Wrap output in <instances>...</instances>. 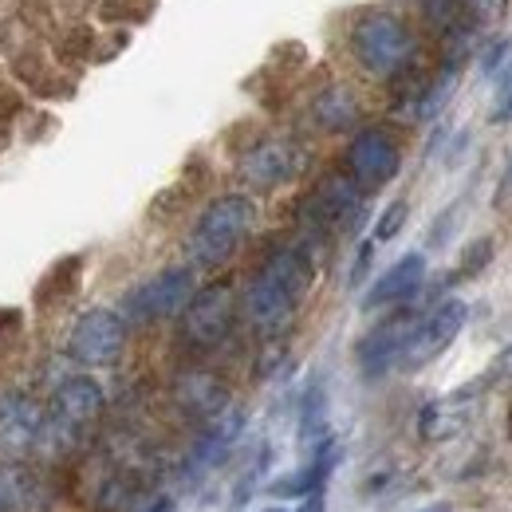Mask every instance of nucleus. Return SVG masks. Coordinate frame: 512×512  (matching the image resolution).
<instances>
[{
    "label": "nucleus",
    "mask_w": 512,
    "mask_h": 512,
    "mask_svg": "<svg viewBox=\"0 0 512 512\" xmlns=\"http://www.w3.org/2000/svg\"><path fill=\"white\" fill-rule=\"evenodd\" d=\"M312 280H316V264L304 249H296V245L276 249L245 288V300H241L245 320L253 323L260 335H280L296 320V308L304 304Z\"/></svg>",
    "instance_id": "nucleus-1"
},
{
    "label": "nucleus",
    "mask_w": 512,
    "mask_h": 512,
    "mask_svg": "<svg viewBox=\"0 0 512 512\" xmlns=\"http://www.w3.org/2000/svg\"><path fill=\"white\" fill-rule=\"evenodd\" d=\"M253 221L256 205L245 193H225V197L209 201L186 241L190 268H221L225 260H233V253L253 233Z\"/></svg>",
    "instance_id": "nucleus-2"
},
{
    "label": "nucleus",
    "mask_w": 512,
    "mask_h": 512,
    "mask_svg": "<svg viewBox=\"0 0 512 512\" xmlns=\"http://www.w3.org/2000/svg\"><path fill=\"white\" fill-rule=\"evenodd\" d=\"M103 386L87 375H71L52 390L48 406H44V430H40V446L36 449H67L79 446V438L99 422L103 414Z\"/></svg>",
    "instance_id": "nucleus-3"
},
{
    "label": "nucleus",
    "mask_w": 512,
    "mask_h": 512,
    "mask_svg": "<svg viewBox=\"0 0 512 512\" xmlns=\"http://www.w3.org/2000/svg\"><path fill=\"white\" fill-rule=\"evenodd\" d=\"M351 56L375 79H394L414 64V36L390 12H367L351 24Z\"/></svg>",
    "instance_id": "nucleus-4"
},
{
    "label": "nucleus",
    "mask_w": 512,
    "mask_h": 512,
    "mask_svg": "<svg viewBox=\"0 0 512 512\" xmlns=\"http://www.w3.org/2000/svg\"><path fill=\"white\" fill-rule=\"evenodd\" d=\"M197 292L193 284V268L178 264V268H166L150 280H142L138 288H130L127 300H123V320L127 327H146V323L170 320V316H182V308L190 304V296Z\"/></svg>",
    "instance_id": "nucleus-5"
},
{
    "label": "nucleus",
    "mask_w": 512,
    "mask_h": 512,
    "mask_svg": "<svg viewBox=\"0 0 512 512\" xmlns=\"http://www.w3.org/2000/svg\"><path fill=\"white\" fill-rule=\"evenodd\" d=\"M127 351V320L111 308H91L71 323L67 359L79 367H115Z\"/></svg>",
    "instance_id": "nucleus-6"
},
{
    "label": "nucleus",
    "mask_w": 512,
    "mask_h": 512,
    "mask_svg": "<svg viewBox=\"0 0 512 512\" xmlns=\"http://www.w3.org/2000/svg\"><path fill=\"white\" fill-rule=\"evenodd\" d=\"M469 320V308L465 300H442L438 308H430L426 316H418L414 327H410V339L402 347V359L398 367L402 371H422L426 363H434L449 343L461 335V327Z\"/></svg>",
    "instance_id": "nucleus-7"
},
{
    "label": "nucleus",
    "mask_w": 512,
    "mask_h": 512,
    "mask_svg": "<svg viewBox=\"0 0 512 512\" xmlns=\"http://www.w3.org/2000/svg\"><path fill=\"white\" fill-rule=\"evenodd\" d=\"M402 170V150L394 142V134L383 127L359 130L347 146V178L363 193H375L390 186Z\"/></svg>",
    "instance_id": "nucleus-8"
},
{
    "label": "nucleus",
    "mask_w": 512,
    "mask_h": 512,
    "mask_svg": "<svg viewBox=\"0 0 512 512\" xmlns=\"http://www.w3.org/2000/svg\"><path fill=\"white\" fill-rule=\"evenodd\" d=\"M237 320V300H233V288L229 284H209L201 292H193L190 304L182 308V339L190 347H217L229 339Z\"/></svg>",
    "instance_id": "nucleus-9"
},
{
    "label": "nucleus",
    "mask_w": 512,
    "mask_h": 512,
    "mask_svg": "<svg viewBox=\"0 0 512 512\" xmlns=\"http://www.w3.org/2000/svg\"><path fill=\"white\" fill-rule=\"evenodd\" d=\"M44 406L28 390H0V457L16 461L40 446Z\"/></svg>",
    "instance_id": "nucleus-10"
},
{
    "label": "nucleus",
    "mask_w": 512,
    "mask_h": 512,
    "mask_svg": "<svg viewBox=\"0 0 512 512\" xmlns=\"http://www.w3.org/2000/svg\"><path fill=\"white\" fill-rule=\"evenodd\" d=\"M363 190L347 178V174H331L323 178L316 193L308 197V209L304 217L316 225V229H343V233H355L359 221H363Z\"/></svg>",
    "instance_id": "nucleus-11"
},
{
    "label": "nucleus",
    "mask_w": 512,
    "mask_h": 512,
    "mask_svg": "<svg viewBox=\"0 0 512 512\" xmlns=\"http://www.w3.org/2000/svg\"><path fill=\"white\" fill-rule=\"evenodd\" d=\"M414 320H418L414 312H394L390 320H383L375 331H367V335L359 339L355 359H359V371H363L367 379H383L390 367H398L402 347H406V339H410Z\"/></svg>",
    "instance_id": "nucleus-12"
},
{
    "label": "nucleus",
    "mask_w": 512,
    "mask_h": 512,
    "mask_svg": "<svg viewBox=\"0 0 512 512\" xmlns=\"http://www.w3.org/2000/svg\"><path fill=\"white\" fill-rule=\"evenodd\" d=\"M300 174V150L284 138H264L241 158V182L253 190H276Z\"/></svg>",
    "instance_id": "nucleus-13"
},
{
    "label": "nucleus",
    "mask_w": 512,
    "mask_h": 512,
    "mask_svg": "<svg viewBox=\"0 0 512 512\" xmlns=\"http://www.w3.org/2000/svg\"><path fill=\"white\" fill-rule=\"evenodd\" d=\"M426 284V256L422 253H406L402 260H394L383 276L371 284L363 308L375 312V308H394V304H406L418 296V288Z\"/></svg>",
    "instance_id": "nucleus-14"
},
{
    "label": "nucleus",
    "mask_w": 512,
    "mask_h": 512,
    "mask_svg": "<svg viewBox=\"0 0 512 512\" xmlns=\"http://www.w3.org/2000/svg\"><path fill=\"white\" fill-rule=\"evenodd\" d=\"M481 386L485 383L453 390L446 398L430 402V406L418 414V434H422L426 442H446L453 434H461V430L469 426V418H473V402H477V390H481Z\"/></svg>",
    "instance_id": "nucleus-15"
},
{
    "label": "nucleus",
    "mask_w": 512,
    "mask_h": 512,
    "mask_svg": "<svg viewBox=\"0 0 512 512\" xmlns=\"http://www.w3.org/2000/svg\"><path fill=\"white\" fill-rule=\"evenodd\" d=\"M237 434H241V414H229V418L213 422V430L193 446L190 461H186V477H201V473L217 469V465L225 461V453L233 449Z\"/></svg>",
    "instance_id": "nucleus-16"
},
{
    "label": "nucleus",
    "mask_w": 512,
    "mask_h": 512,
    "mask_svg": "<svg viewBox=\"0 0 512 512\" xmlns=\"http://www.w3.org/2000/svg\"><path fill=\"white\" fill-rule=\"evenodd\" d=\"M178 402L190 414H197V418H217L225 410V402H229V390L217 383L213 375H205V371H190L178 383Z\"/></svg>",
    "instance_id": "nucleus-17"
},
{
    "label": "nucleus",
    "mask_w": 512,
    "mask_h": 512,
    "mask_svg": "<svg viewBox=\"0 0 512 512\" xmlns=\"http://www.w3.org/2000/svg\"><path fill=\"white\" fill-rule=\"evenodd\" d=\"M40 505V485L36 477L16 465V461H4L0 465V512H28Z\"/></svg>",
    "instance_id": "nucleus-18"
},
{
    "label": "nucleus",
    "mask_w": 512,
    "mask_h": 512,
    "mask_svg": "<svg viewBox=\"0 0 512 512\" xmlns=\"http://www.w3.org/2000/svg\"><path fill=\"white\" fill-rule=\"evenodd\" d=\"M312 115L323 130H347L359 119V103L347 87H327L320 99L312 103Z\"/></svg>",
    "instance_id": "nucleus-19"
},
{
    "label": "nucleus",
    "mask_w": 512,
    "mask_h": 512,
    "mask_svg": "<svg viewBox=\"0 0 512 512\" xmlns=\"http://www.w3.org/2000/svg\"><path fill=\"white\" fill-rule=\"evenodd\" d=\"M406 217H410V205L406 201H390L383 209V217H379V225H375V241H394L398 229L406 225Z\"/></svg>",
    "instance_id": "nucleus-20"
},
{
    "label": "nucleus",
    "mask_w": 512,
    "mask_h": 512,
    "mask_svg": "<svg viewBox=\"0 0 512 512\" xmlns=\"http://www.w3.org/2000/svg\"><path fill=\"white\" fill-rule=\"evenodd\" d=\"M493 260V241L485 237V241H477V245H469L465 249V260H461V276H477L485 264Z\"/></svg>",
    "instance_id": "nucleus-21"
},
{
    "label": "nucleus",
    "mask_w": 512,
    "mask_h": 512,
    "mask_svg": "<svg viewBox=\"0 0 512 512\" xmlns=\"http://www.w3.org/2000/svg\"><path fill=\"white\" fill-rule=\"evenodd\" d=\"M493 123H512V71L497 83V95H493Z\"/></svg>",
    "instance_id": "nucleus-22"
},
{
    "label": "nucleus",
    "mask_w": 512,
    "mask_h": 512,
    "mask_svg": "<svg viewBox=\"0 0 512 512\" xmlns=\"http://www.w3.org/2000/svg\"><path fill=\"white\" fill-rule=\"evenodd\" d=\"M485 386H493V383H512V343L493 359V367H489V375L481 379Z\"/></svg>",
    "instance_id": "nucleus-23"
},
{
    "label": "nucleus",
    "mask_w": 512,
    "mask_h": 512,
    "mask_svg": "<svg viewBox=\"0 0 512 512\" xmlns=\"http://www.w3.org/2000/svg\"><path fill=\"white\" fill-rule=\"evenodd\" d=\"M481 20H493V16H501V8H505V0H465Z\"/></svg>",
    "instance_id": "nucleus-24"
},
{
    "label": "nucleus",
    "mask_w": 512,
    "mask_h": 512,
    "mask_svg": "<svg viewBox=\"0 0 512 512\" xmlns=\"http://www.w3.org/2000/svg\"><path fill=\"white\" fill-rule=\"evenodd\" d=\"M497 205H512V158L501 174V186H497Z\"/></svg>",
    "instance_id": "nucleus-25"
},
{
    "label": "nucleus",
    "mask_w": 512,
    "mask_h": 512,
    "mask_svg": "<svg viewBox=\"0 0 512 512\" xmlns=\"http://www.w3.org/2000/svg\"><path fill=\"white\" fill-rule=\"evenodd\" d=\"M371 253H375V245H363V253L355 260V272H351V284H359L363 276H367V264H371Z\"/></svg>",
    "instance_id": "nucleus-26"
},
{
    "label": "nucleus",
    "mask_w": 512,
    "mask_h": 512,
    "mask_svg": "<svg viewBox=\"0 0 512 512\" xmlns=\"http://www.w3.org/2000/svg\"><path fill=\"white\" fill-rule=\"evenodd\" d=\"M296 512H327L323 509V489L320 493H308V497H304V505H300Z\"/></svg>",
    "instance_id": "nucleus-27"
},
{
    "label": "nucleus",
    "mask_w": 512,
    "mask_h": 512,
    "mask_svg": "<svg viewBox=\"0 0 512 512\" xmlns=\"http://www.w3.org/2000/svg\"><path fill=\"white\" fill-rule=\"evenodd\" d=\"M146 512H174V501H170V497H158Z\"/></svg>",
    "instance_id": "nucleus-28"
},
{
    "label": "nucleus",
    "mask_w": 512,
    "mask_h": 512,
    "mask_svg": "<svg viewBox=\"0 0 512 512\" xmlns=\"http://www.w3.org/2000/svg\"><path fill=\"white\" fill-rule=\"evenodd\" d=\"M422 512H453L449 505H430V509H422Z\"/></svg>",
    "instance_id": "nucleus-29"
},
{
    "label": "nucleus",
    "mask_w": 512,
    "mask_h": 512,
    "mask_svg": "<svg viewBox=\"0 0 512 512\" xmlns=\"http://www.w3.org/2000/svg\"><path fill=\"white\" fill-rule=\"evenodd\" d=\"M509 438H512V410H509Z\"/></svg>",
    "instance_id": "nucleus-30"
},
{
    "label": "nucleus",
    "mask_w": 512,
    "mask_h": 512,
    "mask_svg": "<svg viewBox=\"0 0 512 512\" xmlns=\"http://www.w3.org/2000/svg\"><path fill=\"white\" fill-rule=\"evenodd\" d=\"M264 512H284V509H264Z\"/></svg>",
    "instance_id": "nucleus-31"
}]
</instances>
